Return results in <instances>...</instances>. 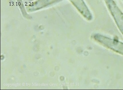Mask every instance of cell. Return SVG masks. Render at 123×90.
<instances>
[{"label":"cell","instance_id":"1","mask_svg":"<svg viewBox=\"0 0 123 90\" xmlns=\"http://www.w3.org/2000/svg\"><path fill=\"white\" fill-rule=\"evenodd\" d=\"M93 39L99 44L123 56V42L100 34H95Z\"/></svg>","mask_w":123,"mask_h":90},{"label":"cell","instance_id":"2","mask_svg":"<svg viewBox=\"0 0 123 90\" xmlns=\"http://www.w3.org/2000/svg\"><path fill=\"white\" fill-rule=\"evenodd\" d=\"M107 7L123 36V12L114 0H104Z\"/></svg>","mask_w":123,"mask_h":90},{"label":"cell","instance_id":"3","mask_svg":"<svg viewBox=\"0 0 123 90\" xmlns=\"http://www.w3.org/2000/svg\"><path fill=\"white\" fill-rule=\"evenodd\" d=\"M70 0L86 20L91 21L93 19V15L84 0Z\"/></svg>","mask_w":123,"mask_h":90},{"label":"cell","instance_id":"4","mask_svg":"<svg viewBox=\"0 0 123 90\" xmlns=\"http://www.w3.org/2000/svg\"></svg>","mask_w":123,"mask_h":90}]
</instances>
